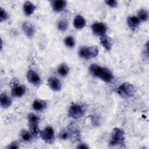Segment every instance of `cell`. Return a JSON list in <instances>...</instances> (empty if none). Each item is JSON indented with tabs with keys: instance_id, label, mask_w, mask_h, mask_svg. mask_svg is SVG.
I'll list each match as a JSON object with an SVG mask.
<instances>
[{
	"instance_id": "obj_26",
	"label": "cell",
	"mask_w": 149,
	"mask_h": 149,
	"mask_svg": "<svg viewBox=\"0 0 149 149\" xmlns=\"http://www.w3.org/2000/svg\"><path fill=\"white\" fill-rule=\"evenodd\" d=\"M8 18H9L8 13L3 8L1 7L0 8V22H2L3 21H5Z\"/></svg>"
},
{
	"instance_id": "obj_4",
	"label": "cell",
	"mask_w": 149,
	"mask_h": 149,
	"mask_svg": "<svg viewBox=\"0 0 149 149\" xmlns=\"http://www.w3.org/2000/svg\"><path fill=\"white\" fill-rule=\"evenodd\" d=\"M27 120L30 132L34 137H37L40 135L41 131L39 128V123L40 121L39 116L34 113H30L27 115Z\"/></svg>"
},
{
	"instance_id": "obj_16",
	"label": "cell",
	"mask_w": 149,
	"mask_h": 149,
	"mask_svg": "<svg viewBox=\"0 0 149 149\" xmlns=\"http://www.w3.org/2000/svg\"><path fill=\"white\" fill-rule=\"evenodd\" d=\"M47 107V101L42 100H35L32 104L33 109L37 112L43 111Z\"/></svg>"
},
{
	"instance_id": "obj_17",
	"label": "cell",
	"mask_w": 149,
	"mask_h": 149,
	"mask_svg": "<svg viewBox=\"0 0 149 149\" xmlns=\"http://www.w3.org/2000/svg\"><path fill=\"white\" fill-rule=\"evenodd\" d=\"M140 23V21L137 16H129L127 18V25L132 31H135L139 27Z\"/></svg>"
},
{
	"instance_id": "obj_14",
	"label": "cell",
	"mask_w": 149,
	"mask_h": 149,
	"mask_svg": "<svg viewBox=\"0 0 149 149\" xmlns=\"http://www.w3.org/2000/svg\"><path fill=\"white\" fill-rule=\"evenodd\" d=\"M52 10L55 12H61L65 10L67 5V2L64 0H54L51 1Z\"/></svg>"
},
{
	"instance_id": "obj_7",
	"label": "cell",
	"mask_w": 149,
	"mask_h": 149,
	"mask_svg": "<svg viewBox=\"0 0 149 149\" xmlns=\"http://www.w3.org/2000/svg\"><path fill=\"white\" fill-rule=\"evenodd\" d=\"M135 89L133 86L127 82L120 84L116 89V93L123 98H129L133 96Z\"/></svg>"
},
{
	"instance_id": "obj_19",
	"label": "cell",
	"mask_w": 149,
	"mask_h": 149,
	"mask_svg": "<svg viewBox=\"0 0 149 149\" xmlns=\"http://www.w3.org/2000/svg\"><path fill=\"white\" fill-rule=\"evenodd\" d=\"M12 103L11 98L5 93H2L0 95V105L3 108L6 109L9 107Z\"/></svg>"
},
{
	"instance_id": "obj_27",
	"label": "cell",
	"mask_w": 149,
	"mask_h": 149,
	"mask_svg": "<svg viewBox=\"0 0 149 149\" xmlns=\"http://www.w3.org/2000/svg\"><path fill=\"white\" fill-rule=\"evenodd\" d=\"M20 147V142L17 140H15L9 143L6 147V148H19Z\"/></svg>"
},
{
	"instance_id": "obj_10",
	"label": "cell",
	"mask_w": 149,
	"mask_h": 149,
	"mask_svg": "<svg viewBox=\"0 0 149 149\" xmlns=\"http://www.w3.org/2000/svg\"><path fill=\"white\" fill-rule=\"evenodd\" d=\"M91 29L93 33L95 36L100 37L106 35L107 31V25L105 23L100 22H97L93 23L91 26Z\"/></svg>"
},
{
	"instance_id": "obj_2",
	"label": "cell",
	"mask_w": 149,
	"mask_h": 149,
	"mask_svg": "<svg viewBox=\"0 0 149 149\" xmlns=\"http://www.w3.org/2000/svg\"><path fill=\"white\" fill-rule=\"evenodd\" d=\"M125 133L119 127H114L112 130L109 145L111 147H125Z\"/></svg>"
},
{
	"instance_id": "obj_15",
	"label": "cell",
	"mask_w": 149,
	"mask_h": 149,
	"mask_svg": "<svg viewBox=\"0 0 149 149\" xmlns=\"http://www.w3.org/2000/svg\"><path fill=\"white\" fill-rule=\"evenodd\" d=\"M36 6L30 1H26L23 4V12L26 16H30L34 13L36 10Z\"/></svg>"
},
{
	"instance_id": "obj_9",
	"label": "cell",
	"mask_w": 149,
	"mask_h": 149,
	"mask_svg": "<svg viewBox=\"0 0 149 149\" xmlns=\"http://www.w3.org/2000/svg\"><path fill=\"white\" fill-rule=\"evenodd\" d=\"M11 94L13 97L20 98L24 95L26 93L25 86L17 80H13L10 83Z\"/></svg>"
},
{
	"instance_id": "obj_30",
	"label": "cell",
	"mask_w": 149,
	"mask_h": 149,
	"mask_svg": "<svg viewBox=\"0 0 149 149\" xmlns=\"http://www.w3.org/2000/svg\"><path fill=\"white\" fill-rule=\"evenodd\" d=\"M1 51H2V47H3V45H2V39L1 40Z\"/></svg>"
},
{
	"instance_id": "obj_11",
	"label": "cell",
	"mask_w": 149,
	"mask_h": 149,
	"mask_svg": "<svg viewBox=\"0 0 149 149\" xmlns=\"http://www.w3.org/2000/svg\"><path fill=\"white\" fill-rule=\"evenodd\" d=\"M26 78L30 83L36 87L41 85V80L40 76L36 72L32 69H30L27 72Z\"/></svg>"
},
{
	"instance_id": "obj_3",
	"label": "cell",
	"mask_w": 149,
	"mask_h": 149,
	"mask_svg": "<svg viewBox=\"0 0 149 149\" xmlns=\"http://www.w3.org/2000/svg\"><path fill=\"white\" fill-rule=\"evenodd\" d=\"M58 136L59 139L62 140H67L70 139L78 140L80 138V130L77 125L71 123L62 129L59 132Z\"/></svg>"
},
{
	"instance_id": "obj_22",
	"label": "cell",
	"mask_w": 149,
	"mask_h": 149,
	"mask_svg": "<svg viewBox=\"0 0 149 149\" xmlns=\"http://www.w3.org/2000/svg\"><path fill=\"white\" fill-rule=\"evenodd\" d=\"M57 71L60 76L62 77H65L68 74L69 72V68L66 63H62L59 65L57 69Z\"/></svg>"
},
{
	"instance_id": "obj_8",
	"label": "cell",
	"mask_w": 149,
	"mask_h": 149,
	"mask_svg": "<svg viewBox=\"0 0 149 149\" xmlns=\"http://www.w3.org/2000/svg\"><path fill=\"white\" fill-rule=\"evenodd\" d=\"M41 139L46 143L52 144L55 141V132L52 127L48 126L40 131V135Z\"/></svg>"
},
{
	"instance_id": "obj_5",
	"label": "cell",
	"mask_w": 149,
	"mask_h": 149,
	"mask_svg": "<svg viewBox=\"0 0 149 149\" xmlns=\"http://www.w3.org/2000/svg\"><path fill=\"white\" fill-rule=\"evenodd\" d=\"M86 107L81 103H74L72 104L68 110V116L73 119H79L85 113Z\"/></svg>"
},
{
	"instance_id": "obj_6",
	"label": "cell",
	"mask_w": 149,
	"mask_h": 149,
	"mask_svg": "<svg viewBox=\"0 0 149 149\" xmlns=\"http://www.w3.org/2000/svg\"><path fill=\"white\" fill-rule=\"evenodd\" d=\"M99 49L97 46L82 47L79 50V55L86 60L94 58L98 56Z\"/></svg>"
},
{
	"instance_id": "obj_28",
	"label": "cell",
	"mask_w": 149,
	"mask_h": 149,
	"mask_svg": "<svg viewBox=\"0 0 149 149\" xmlns=\"http://www.w3.org/2000/svg\"><path fill=\"white\" fill-rule=\"evenodd\" d=\"M105 3L109 6L111 8H116L118 6V1L116 0H109V1H105Z\"/></svg>"
},
{
	"instance_id": "obj_12",
	"label": "cell",
	"mask_w": 149,
	"mask_h": 149,
	"mask_svg": "<svg viewBox=\"0 0 149 149\" xmlns=\"http://www.w3.org/2000/svg\"><path fill=\"white\" fill-rule=\"evenodd\" d=\"M22 29L27 37L31 38L36 33V28L34 26L28 22H24L22 25Z\"/></svg>"
},
{
	"instance_id": "obj_25",
	"label": "cell",
	"mask_w": 149,
	"mask_h": 149,
	"mask_svg": "<svg viewBox=\"0 0 149 149\" xmlns=\"http://www.w3.org/2000/svg\"><path fill=\"white\" fill-rule=\"evenodd\" d=\"M63 42L66 47L70 48H73L75 45V40L74 38L71 36H68L66 37V38H65L64 39Z\"/></svg>"
},
{
	"instance_id": "obj_20",
	"label": "cell",
	"mask_w": 149,
	"mask_h": 149,
	"mask_svg": "<svg viewBox=\"0 0 149 149\" xmlns=\"http://www.w3.org/2000/svg\"><path fill=\"white\" fill-rule=\"evenodd\" d=\"M100 41L101 44L106 51H109L112 49V42L111 38L107 35L100 37Z\"/></svg>"
},
{
	"instance_id": "obj_23",
	"label": "cell",
	"mask_w": 149,
	"mask_h": 149,
	"mask_svg": "<svg viewBox=\"0 0 149 149\" xmlns=\"http://www.w3.org/2000/svg\"><path fill=\"white\" fill-rule=\"evenodd\" d=\"M68 26H69V22L68 20L66 19L65 18L61 19L58 22V23H57L58 29L61 32L65 31L68 29Z\"/></svg>"
},
{
	"instance_id": "obj_1",
	"label": "cell",
	"mask_w": 149,
	"mask_h": 149,
	"mask_svg": "<svg viewBox=\"0 0 149 149\" xmlns=\"http://www.w3.org/2000/svg\"><path fill=\"white\" fill-rule=\"evenodd\" d=\"M89 71L91 75L100 78L105 83H111L113 80V74L109 69L97 64H91L89 67Z\"/></svg>"
},
{
	"instance_id": "obj_29",
	"label": "cell",
	"mask_w": 149,
	"mask_h": 149,
	"mask_svg": "<svg viewBox=\"0 0 149 149\" xmlns=\"http://www.w3.org/2000/svg\"><path fill=\"white\" fill-rule=\"evenodd\" d=\"M77 148H82V149H88V148H89V147L86 144L80 143L77 146Z\"/></svg>"
},
{
	"instance_id": "obj_18",
	"label": "cell",
	"mask_w": 149,
	"mask_h": 149,
	"mask_svg": "<svg viewBox=\"0 0 149 149\" xmlns=\"http://www.w3.org/2000/svg\"><path fill=\"white\" fill-rule=\"evenodd\" d=\"M86 25L85 19L81 15H78L75 16L73 20V26L77 30L83 29Z\"/></svg>"
},
{
	"instance_id": "obj_13",
	"label": "cell",
	"mask_w": 149,
	"mask_h": 149,
	"mask_svg": "<svg viewBox=\"0 0 149 149\" xmlns=\"http://www.w3.org/2000/svg\"><path fill=\"white\" fill-rule=\"evenodd\" d=\"M49 87L54 91H59L62 88V84L60 80L55 76H51L48 79Z\"/></svg>"
},
{
	"instance_id": "obj_24",
	"label": "cell",
	"mask_w": 149,
	"mask_h": 149,
	"mask_svg": "<svg viewBox=\"0 0 149 149\" xmlns=\"http://www.w3.org/2000/svg\"><path fill=\"white\" fill-rule=\"evenodd\" d=\"M137 17L140 22H147L148 19V11L145 9H140L137 12Z\"/></svg>"
},
{
	"instance_id": "obj_21",
	"label": "cell",
	"mask_w": 149,
	"mask_h": 149,
	"mask_svg": "<svg viewBox=\"0 0 149 149\" xmlns=\"http://www.w3.org/2000/svg\"><path fill=\"white\" fill-rule=\"evenodd\" d=\"M19 136L20 140L24 143H29L31 141L34 137L30 130L28 131L25 129H23L20 131Z\"/></svg>"
}]
</instances>
